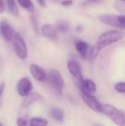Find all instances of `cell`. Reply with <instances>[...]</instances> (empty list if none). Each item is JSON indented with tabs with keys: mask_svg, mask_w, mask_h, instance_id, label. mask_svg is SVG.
<instances>
[{
	"mask_svg": "<svg viewBox=\"0 0 125 126\" xmlns=\"http://www.w3.org/2000/svg\"><path fill=\"white\" fill-rule=\"evenodd\" d=\"M89 2H94V1H96V0H88Z\"/></svg>",
	"mask_w": 125,
	"mask_h": 126,
	"instance_id": "83f0119b",
	"label": "cell"
},
{
	"mask_svg": "<svg viewBox=\"0 0 125 126\" xmlns=\"http://www.w3.org/2000/svg\"><path fill=\"white\" fill-rule=\"evenodd\" d=\"M47 80H48L50 86L55 91V93L58 95L62 94L64 81H63L60 72L57 70H52L47 76Z\"/></svg>",
	"mask_w": 125,
	"mask_h": 126,
	"instance_id": "5b68a950",
	"label": "cell"
},
{
	"mask_svg": "<svg viewBox=\"0 0 125 126\" xmlns=\"http://www.w3.org/2000/svg\"><path fill=\"white\" fill-rule=\"evenodd\" d=\"M50 115L53 119L57 120L58 122H61L63 120L64 118V112L62 109L57 107H52L50 111Z\"/></svg>",
	"mask_w": 125,
	"mask_h": 126,
	"instance_id": "2e32d148",
	"label": "cell"
},
{
	"mask_svg": "<svg viewBox=\"0 0 125 126\" xmlns=\"http://www.w3.org/2000/svg\"><path fill=\"white\" fill-rule=\"evenodd\" d=\"M80 89H83L90 94H94L96 92V84L91 79H84L83 81L78 84Z\"/></svg>",
	"mask_w": 125,
	"mask_h": 126,
	"instance_id": "5bb4252c",
	"label": "cell"
},
{
	"mask_svg": "<svg viewBox=\"0 0 125 126\" xmlns=\"http://www.w3.org/2000/svg\"><path fill=\"white\" fill-rule=\"evenodd\" d=\"M4 88H5V83L3 81L0 82V101H1L2 96H3V93L4 91Z\"/></svg>",
	"mask_w": 125,
	"mask_h": 126,
	"instance_id": "603a6c76",
	"label": "cell"
},
{
	"mask_svg": "<svg viewBox=\"0 0 125 126\" xmlns=\"http://www.w3.org/2000/svg\"><path fill=\"white\" fill-rule=\"evenodd\" d=\"M16 1L19 3V5L24 10H28L30 13L34 12V5H33L32 0H16Z\"/></svg>",
	"mask_w": 125,
	"mask_h": 126,
	"instance_id": "e0dca14e",
	"label": "cell"
},
{
	"mask_svg": "<svg viewBox=\"0 0 125 126\" xmlns=\"http://www.w3.org/2000/svg\"><path fill=\"white\" fill-rule=\"evenodd\" d=\"M125 37V33L124 31L119 29H112L108 31L104 32L103 33L99 35V37L97 40V42L95 44V47L98 50H103L105 47H108L111 46L112 44L116 42L120 41Z\"/></svg>",
	"mask_w": 125,
	"mask_h": 126,
	"instance_id": "6da1fadb",
	"label": "cell"
},
{
	"mask_svg": "<svg viewBox=\"0 0 125 126\" xmlns=\"http://www.w3.org/2000/svg\"><path fill=\"white\" fill-rule=\"evenodd\" d=\"M122 1H123V2H124V3H125V0H122Z\"/></svg>",
	"mask_w": 125,
	"mask_h": 126,
	"instance_id": "f546056e",
	"label": "cell"
},
{
	"mask_svg": "<svg viewBox=\"0 0 125 126\" xmlns=\"http://www.w3.org/2000/svg\"><path fill=\"white\" fill-rule=\"evenodd\" d=\"M0 33L4 40H6L7 42H11L15 32L14 31L13 27L7 21L3 20L0 22Z\"/></svg>",
	"mask_w": 125,
	"mask_h": 126,
	"instance_id": "ba28073f",
	"label": "cell"
},
{
	"mask_svg": "<svg viewBox=\"0 0 125 126\" xmlns=\"http://www.w3.org/2000/svg\"><path fill=\"white\" fill-rule=\"evenodd\" d=\"M0 126H4V125H3V124H2V123H1V122H0Z\"/></svg>",
	"mask_w": 125,
	"mask_h": 126,
	"instance_id": "f1b7e54d",
	"label": "cell"
},
{
	"mask_svg": "<svg viewBox=\"0 0 125 126\" xmlns=\"http://www.w3.org/2000/svg\"><path fill=\"white\" fill-rule=\"evenodd\" d=\"M68 70L69 71V73L71 74V76L76 80L77 83L80 84L83 81V77H82V68H81L80 63L75 60H70L68 62Z\"/></svg>",
	"mask_w": 125,
	"mask_h": 126,
	"instance_id": "52a82bcc",
	"label": "cell"
},
{
	"mask_svg": "<svg viewBox=\"0 0 125 126\" xmlns=\"http://www.w3.org/2000/svg\"><path fill=\"white\" fill-rule=\"evenodd\" d=\"M17 126H28V121L24 118H18L16 120Z\"/></svg>",
	"mask_w": 125,
	"mask_h": 126,
	"instance_id": "7402d4cb",
	"label": "cell"
},
{
	"mask_svg": "<svg viewBox=\"0 0 125 126\" xmlns=\"http://www.w3.org/2000/svg\"><path fill=\"white\" fill-rule=\"evenodd\" d=\"M75 50L77 51V52L80 54V56L82 58H86L88 57V53L90 49H89V45L87 42L82 40H75Z\"/></svg>",
	"mask_w": 125,
	"mask_h": 126,
	"instance_id": "7c38bea8",
	"label": "cell"
},
{
	"mask_svg": "<svg viewBox=\"0 0 125 126\" xmlns=\"http://www.w3.org/2000/svg\"><path fill=\"white\" fill-rule=\"evenodd\" d=\"M30 73L32 76L38 81H44L47 78V75L45 70L35 63L30 64Z\"/></svg>",
	"mask_w": 125,
	"mask_h": 126,
	"instance_id": "8fae6325",
	"label": "cell"
},
{
	"mask_svg": "<svg viewBox=\"0 0 125 126\" xmlns=\"http://www.w3.org/2000/svg\"><path fill=\"white\" fill-rule=\"evenodd\" d=\"M41 34L50 40H56L57 39V30L52 24L45 23L40 28Z\"/></svg>",
	"mask_w": 125,
	"mask_h": 126,
	"instance_id": "30bf717a",
	"label": "cell"
},
{
	"mask_svg": "<svg viewBox=\"0 0 125 126\" xmlns=\"http://www.w3.org/2000/svg\"><path fill=\"white\" fill-rule=\"evenodd\" d=\"M69 23L66 21H59L57 23L56 28H57V31L61 32V33H66L69 30Z\"/></svg>",
	"mask_w": 125,
	"mask_h": 126,
	"instance_id": "ac0fdd59",
	"label": "cell"
},
{
	"mask_svg": "<svg viewBox=\"0 0 125 126\" xmlns=\"http://www.w3.org/2000/svg\"><path fill=\"white\" fill-rule=\"evenodd\" d=\"M114 88H115L116 91L118 92V93L125 94V82L120 81V82L116 83L115 86H114Z\"/></svg>",
	"mask_w": 125,
	"mask_h": 126,
	"instance_id": "44dd1931",
	"label": "cell"
},
{
	"mask_svg": "<svg viewBox=\"0 0 125 126\" xmlns=\"http://www.w3.org/2000/svg\"><path fill=\"white\" fill-rule=\"evenodd\" d=\"M94 126H104V125H100V124H94Z\"/></svg>",
	"mask_w": 125,
	"mask_h": 126,
	"instance_id": "4316f807",
	"label": "cell"
},
{
	"mask_svg": "<svg viewBox=\"0 0 125 126\" xmlns=\"http://www.w3.org/2000/svg\"><path fill=\"white\" fill-rule=\"evenodd\" d=\"M103 113L117 126H125V111L110 104H103Z\"/></svg>",
	"mask_w": 125,
	"mask_h": 126,
	"instance_id": "7a4b0ae2",
	"label": "cell"
},
{
	"mask_svg": "<svg viewBox=\"0 0 125 126\" xmlns=\"http://www.w3.org/2000/svg\"><path fill=\"white\" fill-rule=\"evenodd\" d=\"M5 10V1L4 0H0V15L3 13Z\"/></svg>",
	"mask_w": 125,
	"mask_h": 126,
	"instance_id": "cb8c5ba5",
	"label": "cell"
},
{
	"mask_svg": "<svg viewBox=\"0 0 125 126\" xmlns=\"http://www.w3.org/2000/svg\"><path fill=\"white\" fill-rule=\"evenodd\" d=\"M5 3H6V7L9 12L15 16H18L19 9L16 4V1L15 0H5Z\"/></svg>",
	"mask_w": 125,
	"mask_h": 126,
	"instance_id": "9a60e30c",
	"label": "cell"
},
{
	"mask_svg": "<svg viewBox=\"0 0 125 126\" xmlns=\"http://www.w3.org/2000/svg\"><path fill=\"white\" fill-rule=\"evenodd\" d=\"M33 86H32V82L30 80L28 77H22L19 80L18 83H17V92L20 96H26L31 92Z\"/></svg>",
	"mask_w": 125,
	"mask_h": 126,
	"instance_id": "9c48e42d",
	"label": "cell"
},
{
	"mask_svg": "<svg viewBox=\"0 0 125 126\" xmlns=\"http://www.w3.org/2000/svg\"><path fill=\"white\" fill-rule=\"evenodd\" d=\"M44 97L42 96L40 94L37 93V92H33V93H29L26 96H24V99L22 100V106L23 107H28L32 104L37 102V101L42 100Z\"/></svg>",
	"mask_w": 125,
	"mask_h": 126,
	"instance_id": "4fadbf2b",
	"label": "cell"
},
{
	"mask_svg": "<svg viewBox=\"0 0 125 126\" xmlns=\"http://www.w3.org/2000/svg\"><path fill=\"white\" fill-rule=\"evenodd\" d=\"M30 19H31V22H32V25H33V30H34V32L36 33H39L40 28H39V22H38L37 16L33 13H32Z\"/></svg>",
	"mask_w": 125,
	"mask_h": 126,
	"instance_id": "ffe728a7",
	"label": "cell"
},
{
	"mask_svg": "<svg viewBox=\"0 0 125 126\" xmlns=\"http://www.w3.org/2000/svg\"><path fill=\"white\" fill-rule=\"evenodd\" d=\"M38 1V3L40 5V6H42V7H45V0H37Z\"/></svg>",
	"mask_w": 125,
	"mask_h": 126,
	"instance_id": "484cf974",
	"label": "cell"
},
{
	"mask_svg": "<svg viewBox=\"0 0 125 126\" xmlns=\"http://www.w3.org/2000/svg\"><path fill=\"white\" fill-rule=\"evenodd\" d=\"M48 121L45 118H33L30 120V126H47Z\"/></svg>",
	"mask_w": 125,
	"mask_h": 126,
	"instance_id": "d6986e66",
	"label": "cell"
},
{
	"mask_svg": "<svg viewBox=\"0 0 125 126\" xmlns=\"http://www.w3.org/2000/svg\"><path fill=\"white\" fill-rule=\"evenodd\" d=\"M80 91L82 94V100L91 110L96 111V112L103 113V104H101L98 100V99L93 95V94L88 93L83 89H80Z\"/></svg>",
	"mask_w": 125,
	"mask_h": 126,
	"instance_id": "8992f818",
	"label": "cell"
},
{
	"mask_svg": "<svg viewBox=\"0 0 125 126\" xmlns=\"http://www.w3.org/2000/svg\"><path fill=\"white\" fill-rule=\"evenodd\" d=\"M61 4L63 6H70V5L73 4V1L72 0H63L61 2Z\"/></svg>",
	"mask_w": 125,
	"mask_h": 126,
	"instance_id": "d4e9b609",
	"label": "cell"
},
{
	"mask_svg": "<svg viewBox=\"0 0 125 126\" xmlns=\"http://www.w3.org/2000/svg\"><path fill=\"white\" fill-rule=\"evenodd\" d=\"M98 19L105 25L125 31V15H100Z\"/></svg>",
	"mask_w": 125,
	"mask_h": 126,
	"instance_id": "3957f363",
	"label": "cell"
},
{
	"mask_svg": "<svg viewBox=\"0 0 125 126\" xmlns=\"http://www.w3.org/2000/svg\"><path fill=\"white\" fill-rule=\"evenodd\" d=\"M11 42L13 44L14 51H15L16 56L21 60H25L28 58V52L27 44H26L25 40L22 36V34L20 33H15Z\"/></svg>",
	"mask_w": 125,
	"mask_h": 126,
	"instance_id": "277c9868",
	"label": "cell"
}]
</instances>
